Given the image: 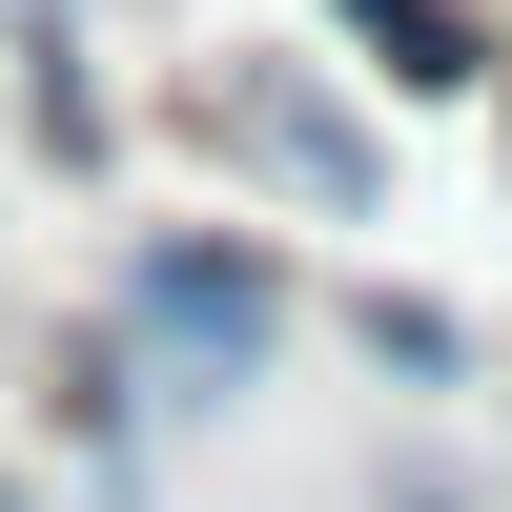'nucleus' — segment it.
<instances>
[{
    "mask_svg": "<svg viewBox=\"0 0 512 512\" xmlns=\"http://www.w3.org/2000/svg\"><path fill=\"white\" fill-rule=\"evenodd\" d=\"M328 41H349L390 103H472V82H512V41L472 21V0H328Z\"/></svg>",
    "mask_w": 512,
    "mask_h": 512,
    "instance_id": "3",
    "label": "nucleus"
},
{
    "mask_svg": "<svg viewBox=\"0 0 512 512\" xmlns=\"http://www.w3.org/2000/svg\"><path fill=\"white\" fill-rule=\"evenodd\" d=\"M349 349L390 369V390H472V308H431V287H390V267L349 287Z\"/></svg>",
    "mask_w": 512,
    "mask_h": 512,
    "instance_id": "5",
    "label": "nucleus"
},
{
    "mask_svg": "<svg viewBox=\"0 0 512 512\" xmlns=\"http://www.w3.org/2000/svg\"><path fill=\"white\" fill-rule=\"evenodd\" d=\"M185 123L246 164V185H287L308 226H369V205H390L369 103H349V82H308V62H205V82H185Z\"/></svg>",
    "mask_w": 512,
    "mask_h": 512,
    "instance_id": "2",
    "label": "nucleus"
},
{
    "mask_svg": "<svg viewBox=\"0 0 512 512\" xmlns=\"http://www.w3.org/2000/svg\"><path fill=\"white\" fill-rule=\"evenodd\" d=\"M390 512H472V472H451V451H410V472H390Z\"/></svg>",
    "mask_w": 512,
    "mask_h": 512,
    "instance_id": "7",
    "label": "nucleus"
},
{
    "mask_svg": "<svg viewBox=\"0 0 512 512\" xmlns=\"http://www.w3.org/2000/svg\"><path fill=\"white\" fill-rule=\"evenodd\" d=\"M41 390H62L82 472H103V492H144V369H123V328H62V369H41Z\"/></svg>",
    "mask_w": 512,
    "mask_h": 512,
    "instance_id": "4",
    "label": "nucleus"
},
{
    "mask_svg": "<svg viewBox=\"0 0 512 512\" xmlns=\"http://www.w3.org/2000/svg\"><path fill=\"white\" fill-rule=\"evenodd\" d=\"M21 123H41V144H62V164H103V82H82L62 41H41V62H21Z\"/></svg>",
    "mask_w": 512,
    "mask_h": 512,
    "instance_id": "6",
    "label": "nucleus"
},
{
    "mask_svg": "<svg viewBox=\"0 0 512 512\" xmlns=\"http://www.w3.org/2000/svg\"><path fill=\"white\" fill-rule=\"evenodd\" d=\"M0 512H41V492H21V472H0Z\"/></svg>",
    "mask_w": 512,
    "mask_h": 512,
    "instance_id": "8",
    "label": "nucleus"
},
{
    "mask_svg": "<svg viewBox=\"0 0 512 512\" xmlns=\"http://www.w3.org/2000/svg\"><path fill=\"white\" fill-rule=\"evenodd\" d=\"M287 308H308V287H287L267 226H144V246H123V287H103L123 369H144V410H226V390H267Z\"/></svg>",
    "mask_w": 512,
    "mask_h": 512,
    "instance_id": "1",
    "label": "nucleus"
}]
</instances>
